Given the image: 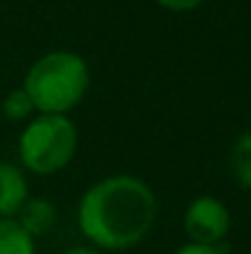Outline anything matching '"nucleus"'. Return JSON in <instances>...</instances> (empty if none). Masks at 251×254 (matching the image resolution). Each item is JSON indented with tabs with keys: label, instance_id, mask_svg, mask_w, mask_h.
<instances>
[{
	"label": "nucleus",
	"instance_id": "f257e3e1",
	"mask_svg": "<svg viewBox=\"0 0 251 254\" xmlns=\"http://www.w3.org/2000/svg\"><path fill=\"white\" fill-rule=\"evenodd\" d=\"M155 217V192L133 175L99 180L84 192L77 212L82 235L101 250H128L143 242Z\"/></svg>",
	"mask_w": 251,
	"mask_h": 254
},
{
	"label": "nucleus",
	"instance_id": "f03ea898",
	"mask_svg": "<svg viewBox=\"0 0 251 254\" xmlns=\"http://www.w3.org/2000/svg\"><path fill=\"white\" fill-rule=\"evenodd\" d=\"M22 89L37 111L67 116L89 89V67L74 52H50L27 69Z\"/></svg>",
	"mask_w": 251,
	"mask_h": 254
},
{
	"label": "nucleus",
	"instance_id": "7ed1b4c3",
	"mask_svg": "<svg viewBox=\"0 0 251 254\" xmlns=\"http://www.w3.org/2000/svg\"><path fill=\"white\" fill-rule=\"evenodd\" d=\"M77 126L64 114H42L25 126L17 153L27 170L37 175H50L69 166L77 153Z\"/></svg>",
	"mask_w": 251,
	"mask_h": 254
},
{
	"label": "nucleus",
	"instance_id": "20e7f679",
	"mask_svg": "<svg viewBox=\"0 0 251 254\" xmlns=\"http://www.w3.org/2000/svg\"><path fill=\"white\" fill-rule=\"evenodd\" d=\"M229 227H232V215L227 205L214 195H200L185 210V232L197 245L217 247L229 235Z\"/></svg>",
	"mask_w": 251,
	"mask_h": 254
},
{
	"label": "nucleus",
	"instance_id": "39448f33",
	"mask_svg": "<svg viewBox=\"0 0 251 254\" xmlns=\"http://www.w3.org/2000/svg\"><path fill=\"white\" fill-rule=\"evenodd\" d=\"M27 180L12 163H0V220H10L27 200Z\"/></svg>",
	"mask_w": 251,
	"mask_h": 254
},
{
	"label": "nucleus",
	"instance_id": "423d86ee",
	"mask_svg": "<svg viewBox=\"0 0 251 254\" xmlns=\"http://www.w3.org/2000/svg\"><path fill=\"white\" fill-rule=\"evenodd\" d=\"M15 217H17L15 222H17L27 235L37 237V235H45V232L54 225L57 210H54V205H52L50 200H45V197H27L25 205L20 207V212H17Z\"/></svg>",
	"mask_w": 251,
	"mask_h": 254
},
{
	"label": "nucleus",
	"instance_id": "0eeeda50",
	"mask_svg": "<svg viewBox=\"0 0 251 254\" xmlns=\"http://www.w3.org/2000/svg\"><path fill=\"white\" fill-rule=\"evenodd\" d=\"M0 254H37L35 237L15 220H0Z\"/></svg>",
	"mask_w": 251,
	"mask_h": 254
},
{
	"label": "nucleus",
	"instance_id": "6e6552de",
	"mask_svg": "<svg viewBox=\"0 0 251 254\" xmlns=\"http://www.w3.org/2000/svg\"><path fill=\"white\" fill-rule=\"evenodd\" d=\"M232 173L239 180V185L251 190V131L239 136V141L232 148Z\"/></svg>",
	"mask_w": 251,
	"mask_h": 254
},
{
	"label": "nucleus",
	"instance_id": "1a4fd4ad",
	"mask_svg": "<svg viewBox=\"0 0 251 254\" xmlns=\"http://www.w3.org/2000/svg\"><path fill=\"white\" fill-rule=\"evenodd\" d=\"M32 111H35V104L25 89H12L2 101V114L7 121H25L32 116Z\"/></svg>",
	"mask_w": 251,
	"mask_h": 254
},
{
	"label": "nucleus",
	"instance_id": "9d476101",
	"mask_svg": "<svg viewBox=\"0 0 251 254\" xmlns=\"http://www.w3.org/2000/svg\"><path fill=\"white\" fill-rule=\"evenodd\" d=\"M155 2L165 10H172V12H190V10L200 7L204 0H155Z\"/></svg>",
	"mask_w": 251,
	"mask_h": 254
},
{
	"label": "nucleus",
	"instance_id": "9b49d317",
	"mask_svg": "<svg viewBox=\"0 0 251 254\" xmlns=\"http://www.w3.org/2000/svg\"><path fill=\"white\" fill-rule=\"evenodd\" d=\"M175 254H224L219 250V245L217 247H212V245H197V242H187V245H182L180 250Z\"/></svg>",
	"mask_w": 251,
	"mask_h": 254
},
{
	"label": "nucleus",
	"instance_id": "f8f14e48",
	"mask_svg": "<svg viewBox=\"0 0 251 254\" xmlns=\"http://www.w3.org/2000/svg\"><path fill=\"white\" fill-rule=\"evenodd\" d=\"M62 254H101V252L89 250V247H74V250H67V252H62Z\"/></svg>",
	"mask_w": 251,
	"mask_h": 254
}]
</instances>
